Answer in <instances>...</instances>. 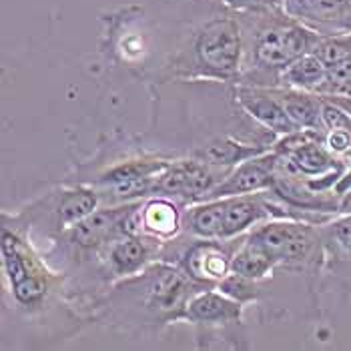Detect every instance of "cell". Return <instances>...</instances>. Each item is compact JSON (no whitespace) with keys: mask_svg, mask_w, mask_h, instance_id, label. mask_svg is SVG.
Returning a JSON list of instances; mask_svg holds the SVG:
<instances>
[{"mask_svg":"<svg viewBox=\"0 0 351 351\" xmlns=\"http://www.w3.org/2000/svg\"><path fill=\"white\" fill-rule=\"evenodd\" d=\"M243 28L247 82L277 86L281 75L298 58L313 53L322 34L291 19L283 8L263 12H239Z\"/></svg>","mask_w":351,"mask_h":351,"instance_id":"6da1fadb","label":"cell"},{"mask_svg":"<svg viewBox=\"0 0 351 351\" xmlns=\"http://www.w3.org/2000/svg\"><path fill=\"white\" fill-rule=\"evenodd\" d=\"M245 62V38L239 19L215 16L193 38V64L201 77L233 79Z\"/></svg>","mask_w":351,"mask_h":351,"instance_id":"7a4b0ae2","label":"cell"},{"mask_svg":"<svg viewBox=\"0 0 351 351\" xmlns=\"http://www.w3.org/2000/svg\"><path fill=\"white\" fill-rule=\"evenodd\" d=\"M315 231L309 225L291 221H271L257 229L245 239L257 245L277 261H301L313 247Z\"/></svg>","mask_w":351,"mask_h":351,"instance_id":"3957f363","label":"cell"},{"mask_svg":"<svg viewBox=\"0 0 351 351\" xmlns=\"http://www.w3.org/2000/svg\"><path fill=\"white\" fill-rule=\"evenodd\" d=\"M213 165L207 161H179L167 165L155 177V191L161 195H175L183 199H197L209 195L223 181L219 179Z\"/></svg>","mask_w":351,"mask_h":351,"instance_id":"277c9868","label":"cell"},{"mask_svg":"<svg viewBox=\"0 0 351 351\" xmlns=\"http://www.w3.org/2000/svg\"><path fill=\"white\" fill-rule=\"evenodd\" d=\"M283 10L322 36L351 32V0H285Z\"/></svg>","mask_w":351,"mask_h":351,"instance_id":"5b68a950","label":"cell"},{"mask_svg":"<svg viewBox=\"0 0 351 351\" xmlns=\"http://www.w3.org/2000/svg\"><path fill=\"white\" fill-rule=\"evenodd\" d=\"M138 207L127 205L117 209H103L95 211L88 217L81 219L71 229V241L81 249H93L103 243L114 241L119 235H125L129 229V221Z\"/></svg>","mask_w":351,"mask_h":351,"instance_id":"8992f818","label":"cell"},{"mask_svg":"<svg viewBox=\"0 0 351 351\" xmlns=\"http://www.w3.org/2000/svg\"><path fill=\"white\" fill-rule=\"evenodd\" d=\"M279 155H255L243 165H239L227 179H223L207 197L221 199L233 195H249L259 193L273 185L275 169L279 165Z\"/></svg>","mask_w":351,"mask_h":351,"instance_id":"52a82bcc","label":"cell"},{"mask_svg":"<svg viewBox=\"0 0 351 351\" xmlns=\"http://www.w3.org/2000/svg\"><path fill=\"white\" fill-rule=\"evenodd\" d=\"M225 199V213L221 227V241L241 235L253 225L261 223L271 215H283L277 207H273L265 193H249V195H233Z\"/></svg>","mask_w":351,"mask_h":351,"instance_id":"ba28073f","label":"cell"},{"mask_svg":"<svg viewBox=\"0 0 351 351\" xmlns=\"http://www.w3.org/2000/svg\"><path fill=\"white\" fill-rule=\"evenodd\" d=\"M237 99L253 119H257L263 127L271 129L273 133L287 136L299 131L295 123L289 119V114L283 107L281 99L277 97L275 88L255 86V84L253 86H239Z\"/></svg>","mask_w":351,"mask_h":351,"instance_id":"9c48e42d","label":"cell"},{"mask_svg":"<svg viewBox=\"0 0 351 351\" xmlns=\"http://www.w3.org/2000/svg\"><path fill=\"white\" fill-rule=\"evenodd\" d=\"M2 255H4V265L6 273L14 291V298L23 305H34L43 299V281L36 277V273L28 267L27 257L23 255L19 241L4 231L2 235Z\"/></svg>","mask_w":351,"mask_h":351,"instance_id":"30bf717a","label":"cell"},{"mask_svg":"<svg viewBox=\"0 0 351 351\" xmlns=\"http://www.w3.org/2000/svg\"><path fill=\"white\" fill-rule=\"evenodd\" d=\"M185 317L199 325L239 324L241 303L225 293H201L189 301Z\"/></svg>","mask_w":351,"mask_h":351,"instance_id":"8fae6325","label":"cell"},{"mask_svg":"<svg viewBox=\"0 0 351 351\" xmlns=\"http://www.w3.org/2000/svg\"><path fill=\"white\" fill-rule=\"evenodd\" d=\"M231 251L219 243V239H207L189 251L187 271L191 277L203 281H221L231 271Z\"/></svg>","mask_w":351,"mask_h":351,"instance_id":"7c38bea8","label":"cell"},{"mask_svg":"<svg viewBox=\"0 0 351 351\" xmlns=\"http://www.w3.org/2000/svg\"><path fill=\"white\" fill-rule=\"evenodd\" d=\"M313 54L327 69V82L351 81V32L322 36Z\"/></svg>","mask_w":351,"mask_h":351,"instance_id":"4fadbf2b","label":"cell"},{"mask_svg":"<svg viewBox=\"0 0 351 351\" xmlns=\"http://www.w3.org/2000/svg\"><path fill=\"white\" fill-rule=\"evenodd\" d=\"M277 97L281 99L283 107L287 110L289 119L295 123L299 131L301 129H309V131H322L325 129L324 121H322V108L324 103L307 90H299V88H275Z\"/></svg>","mask_w":351,"mask_h":351,"instance_id":"5bb4252c","label":"cell"},{"mask_svg":"<svg viewBox=\"0 0 351 351\" xmlns=\"http://www.w3.org/2000/svg\"><path fill=\"white\" fill-rule=\"evenodd\" d=\"M325 82H327V69L313 53L298 58L281 75V84L283 86L307 90V93H317V95H322Z\"/></svg>","mask_w":351,"mask_h":351,"instance_id":"9a60e30c","label":"cell"},{"mask_svg":"<svg viewBox=\"0 0 351 351\" xmlns=\"http://www.w3.org/2000/svg\"><path fill=\"white\" fill-rule=\"evenodd\" d=\"M149 259V247L135 235L129 237H117L110 241L107 251L108 267L114 275H135L147 265Z\"/></svg>","mask_w":351,"mask_h":351,"instance_id":"2e32d148","label":"cell"},{"mask_svg":"<svg viewBox=\"0 0 351 351\" xmlns=\"http://www.w3.org/2000/svg\"><path fill=\"white\" fill-rule=\"evenodd\" d=\"M138 225L155 237H171L181 227L179 207L165 197L153 199L143 207V213L138 209Z\"/></svg>","mask_w":351,"mask_h":351,"instance_id":"e0dca14e","label":"cell"},{"mask_svg":"<svg viewBox=\"0 0 351 351\" xmlns=\"http://www.w3.org/2000/svg\"><path fill=\"white\" fill-rule=\"evenodd\" d=\"M225 213V199H209L203 205L189 209L185 215V225L193 235L201 239H219L221 241V227Z\"/></svg>","mask_w":351,"mask_h":351,"instance_id":"ac0fdd59","label":"cell"},{"mask_svg":"<svg viewBox=\"0 0 351 351\" xmlns=\"http://www.w3.org/2000/svg\"><path fill=\"white\" fill-rule=\"evenodd\" d=\"M287 165L289 169L298 171L307 177H317L324 175L327 169L333 167L331 155L325 151L324 147L313 145V143H301L298 147L287 149Z\"/></svg>","mask_w":351,"mask_h":351,"instance_id":"d6986e66","label":"cell"},{"mask_svg":"<svg viewBox=\"0 0 351 351\" xmlns=\"http://www.w3.org/2000/svg\"><path fill=\"white\" fill-rule=\"evenodd\" d=\"M273 265H275V259H273L271 255H267V253H265L263 249H259L257 245L245 241V243L237 249V253L233 255L231 271L255 281V279L265 277Z\"/></svg>","mask_w":351,"mask_h":351,"instance_id":"ffe728a7","label":"cell"},{"mask_svg":"<svg viewBox=\"0 0 351 351\" xmlns=\"http://www.w3.org/2000/svg\"><path fill=\"white\" fill-rule=\"evenodd\" d=\"M97 205H99V197L95 191L79 189L64 193L60 199V205H58V219L62 225L73 227L81 219L95 213Z\"/></svg>","mask_w":351,"mask_h":351,"instance_id":"44dd1931","label":"cell"},{"mask_svg":"<svg viewBox=\"0 0 351 351\" xmlns=\"http://www.w3.org/2000/svg\"><path fill=\"white\" fill-rule=\"evenodd\" d=\"M221 291L231 299L243 303V301H251L255 299V285L253 279H247L243 275H227L225 279H221Z\"/></svg>","mask_w":351,"mask_h":351,"instance_id":"7402d4cb","label":"cell"},{"mask_svg":"<svg viewBox=\"0 0 351 351\" xmlns=\"http://www.w3.org/2000/svg\"><path fill=\"white\" fill-rule=\"evenodd\" d=\"M227 8L237 12H263L283 8L285 0H223Z\"/></svg>","mask_w":351,"mask_h":351,"instance_id":"603a6c76","label":"cell"},{"mask_svg":"<svg viewBox=\"0 0 351 351\" xmlns=\"http://www.w3.org/2000/svg\"><path fill=\"white\" fill-rule=\"evenodd\" d=\"M331 233H333L335 241L341 245L351 255V217L350 219L339 221V223H335L333 229H331Z\"/></svg>","mask_w":351,"mask_h":351,"instance_id":"cb8c5ba5","label":"cell"},{"mask_svg":"<svg viewBox=\"0 0 351 351\" xmlns=\"http://www.w3.org/2000/svg\"><path fill=\"white\" fill-rule=\"evenodd\" d=\"M327 145L331 151H343L350 147V133L348 131H331V135L327 138Z\"/></svg>","mask_w":351,"mask_h":351,"instance_id":"d4e9b609","label":"cell"}]
</instances>
